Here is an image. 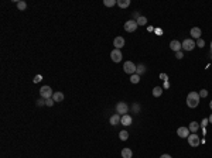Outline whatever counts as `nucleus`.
<instances>
[{
  "label": "nucleus",
  "mask_w": 212,
  "mask_h": 158,
  "mask_svg": "<svg viewBox=\"0 0 212 158\" xmlns=\"http://www.w3.org/2000/svg\"><path fill=\"white\" fill-rule=\"evenodd\" d=\"M199 104V93L198 92H189L187 96V106L194 109Z\"/></svg>",
  "instance_id": "f257e3e1"
},
{
  "label": "nucleus",
  "mask_w": 212,
  "mask_h": 158,
  "mask_svg": "<svg viewBox=\"0 0 212 158\" xmlns=\"http://www.w3.org/2000/svg\"><path fill=\"white\" fill-rule=\"evenodd\" d=\"M127 111H129V106H127V103L119 102L117 104H116V113H117V114L124 116V114H127Z\"/></svg>",
  "instance_id": "f03ea898"
},
{
  "label": "nucleus",
  "mask_w": 212,
  "mask_h": 158,
  "mask_svg": "<svg viewBox=\"0 0 212 158\" xmlns=\"http://www.w3.org/2000/svg\"><path fill=\"white\" fill-rule=\"evenodd\" d=\"M40 95H41V97H42V99H51V97H52V95H54V92H52V89H51V87L45 85V86H42L40 89Z\"/></svg>",
  "instance_id": "7ed1b4c3"
},
{
  "label": "nucleus",
  "mask_w": 212,
  "mask_h": 158,
  "mask_svg": "<svg viewBox=\"0 0 212 158\" xmlns=\"http://www.w3.org/2000/svg\"><path fill=\"white\" fill-rule=\"evenodd\" d=\"M136 69H137V66L131 62V61H126V62H124V65H123V71L126 72V73H130V75H133V73H136Z\"/></svg>",
  "instance_id": "20e7f679"
},
{
  "label": "nucleus",
  "mask_w": 212,
  "mask_h": 158,
  "mask_svg": "<svg viewBox=\"0 0 212 158\" xmlns=\"http://www.w3.org/2000/svg\"><path fill=\"white\" fill-rule=\"evenodd\" d=\"M137 27H139V24L136 20H129V21H126L124 23V30L127 32H133L137 30Z\"/></svg>",
  "instance_id": "39448f33"
},
{
  "label": "nucleus",
  "mask_w": 212,
  "mask_h": 158,
  "mask_svg": "<svg viewBox=\"0 0 212 158\" xmlns=\"http://www.w3.org/2000/svg\"><path fill=\"white\" fill-rule=\"evenodd\" d=\"M181 45H182V49H185V51H192V49L195 48L196 44L192 41V40L187 38V40H184V41L181 42Z\"/></svg>",
  "instance_id": "423d86ee"
},
{
  "label": "nucleus",
  "mask_w": 212,
  "mask_h": 158,
  "mask_svg": "<svg viewBox=\"0 0 212 158\" xmlns=\"http://www.w3.org/2000/svg\"><path fill=\"white\" fill-rule=\"evenodd\" d=\"M199 142H201V140H199V137H198L195 133L188 135V144H189V147H198Z\"/></svg>",
  "instance_id": "0eeeda50"
},
{
  "label": "nucleus",
  "mask_w": 212,
  "mask_h": 158,
  "mask_svg": "<svg viewBox=\"0 0 212 158\" xmlns=\"http://www.w3.org/2000/svg\"><path fill=\"white\" fill-rule=\"evenodd\" d=\"M110 58H112V61H113V62H120V61H122V58H123L122 51L114 48L113 51L110 52Z\"/></svg>",
  "instance_id": "6e6552de"
},
{
  "label": "nucleus",
  "mask_w": 212,
  "mask_h": 158,
  "mask_svg": "<svg viewBox=\"0 0 212 158\" xmlns=\"http://www.w3.org/2000/svg\"><path fill=\"white\" fill-rule=\"evenodd\" d=\"M177 135L181 137V138H188V135H189V128H188V127H178Z\"/></svg>",
  "instance_id": "1a4fd4ad"
},
{
  "label": "nucleus",
  "mask_w": 212,
  "mask_h": 158,
  "mask_svg": "<svg viewBox=\"0 0 212 158\" xmlns=\"http://www.w3.org/2000/svg\"><path fill=\"white\" fill-rule=\"evenodd\" d=\"M120 120H122V116L120 114H117V113H114L110 116L109 118V123L112 124V126H117V124H120Z\"/></svg>",
  "instance_id": "9d476101"
},
{
  "label": "nucleus",
  "mask_w": 212,
  "mask_h": 158,
  "mask_svg": "<svg viewBox=\"0 0 212 158\" xmlns=\"http://www.w3.org/2000/svg\"><path fill=\"white\" fill-rule=\"evenodd\" d=\"M113 45L116 49H122V48L124 47V38H123V37H116V38L113 40Z\"/></svg>",
  "instance_id": "9b49d317"
},
{
  "label": "nucleus",
  "mask_w": 212,
  "mask_h": 158,
  "mask_svg": "<svg viewBox=\"0 0 212 158\" xmlns=\"http://www.w3.org/2000/svg\"><path fill=\"white\" fill-rule=\"evenodd\" d=\"M170 48H171L172 51L178 52V51H181L182 45H181V42H179V41H177V40H172L171 42H170Z\"/></svg>",
  "instance_id": "f8f14e48"
},
{
  "label": "nucleus",
  "mask_w": 212,
  "mask_h": 158,
  "mask_svg": "<svg viewBox=\"0 0 212 158\" xmlns=\"http://www.w3.org/2000/svg\"><path fill=\"white\" fill-rule=\"evenodd\" d=\"M120 123H122L123 126H130L131 123H133V118H131L130 114H124V116H122Z\"/></svg>",
  "instance_id": "ddd939ff"
},
{
  "label": "nucleus",
  "mask_w": 212,
  "mask_h": 158,
  "mask_svg": "<svg viewBox=\"0 0 212 158\" xmlns=\"http://www.w3.org/2000/svg\"><path fill=\"white\" fill-rule=\"evenodd\" d=\"M201 34H202V31H201V28L199 27H192L191 28V35H192V38H201Z\"/></svg>",
  "instance_id": "4468645a"
},
{
  "label": "nucleus",
  "mask_w": 212,
  "mask_h": 158,
  "mask_svg": "<svg viewBox=\"0 0 212 158\" xmlns=\"http://www.w3.org/2000/svg\"><path fill=\"white\" fill-rule=\"evenodd\" d=\"M120 154H122V158H131V157H133V151H131L129 147L123 148Z\"/></svg>",
  "instance_id": "2eb2a0df"
},
{
  "label": "nucleus",
  "mask_w": 212,
  "mask_h": 158,
  "mask_svg": "<svg viewBox=\"0 0 212 158\" xmlns=\"http://www.w3.org/2000/svg\"><path fill=\"white\" fill-rule=\"evenodd\" d=\"M64 93L62 92H54V95H52V99H54V102H62L64 100Z\"/></svg>",
  "instance_id": "dca6fc26"
},
{
  "label": "nucleus",
  "mask_w": 212,
  "mask_h": 158,
  "mask_svg": "<svg viewBox=\"0 0 212 158\" xmlns=\"http://www.w3.org/2000/svg\"><path fill=\"white\" fill-rule=\"evenodd\" d=\"M117 6L120 8H126L130 6V0H117Z\"/></svg>",
  "instance_id": "f3484780"
},
{
  "label": "nucleus",
  "mask_w": 212,
  "mask_h": 158,
  "mask_svg": "<svg viewBox=\"0 0 212 158\" xmlns=\"http://www.w3.org/2000/svg\"><path fill=\"white\" fill-rule=\"evenodd\" d=\"M161 95H163V87L155 86L154 89H153V96H154V97H158V96H161Z\"/></svg>",
  "instance_id": "a211bd4d"
},
{
  "label": "nucleus",
  "mask_w": 212,
  "mask_h": 158,
  "mask_svg": "<svg viewBox=\"0 0 212 158\" xmlns=\"http://www.w3.org/2000/svg\"><path fill=\"white\" fill-rule=\"evenodd\" d=\"M188 128H189V131H192V133H195L196 130L199 128V124H198L196 121H191V123H189V127H188Z\"/></svg>",
  "instance_id": "6ab92c4d"
},
{
  "label": "nucleus",
  "mask_w": 212,
  "mask_h": 158,
  "mask_svg": "<svg viewBox=\"0 0 212 158\" xmlns=\"http://www.w3.org/2000/svg\"><path fill=\"white\" fill-rule=\"evenodd\" d=\"M119 138H120L122 141H126V140L129 138V133H127L126 130H123V131H120V133H119Z\"/></svg>",
  "instance_id": "aec40b11"
},
{
  "label": "nucleus",
  "mask_w": 212,
  "mask_h": 158,
  "mask_svg": "<svg viewBox=\"0 0 212 158\" xmlns=\"http://www.w3.org/2000/svg\"><path fill=\"white\" fill-rule=\"evenodd\" d=\"M130 82L131 83H139L140 82V75H137V73H133L130 76Z\"/></svg>",
  "instance_id": "412c9836"
},
{
  "label": "nucleus",
  "mask_w": 212,
  "mask_h": 158,
  "mask_svg": "<svg viewBox=\"0 0 212 158\" xmlns=\"http://www.w3.org/2000/svg\"><path fill=\"white\" fill-rule=\"evenodd\" d=\"M144 72H146V66H144V65H137L136 73H137V75H143Z\"/></svg>",
  "instance_id": "4be33fe9"
},
{
  "label": "nucleus",
  "mask_w": 212,
  "mask_h": 158,
  "mask_svg": "<svg viewBox=\"0 0 212 158\" xmlns=\"http://www.w3.org/2000/svg\"><path fill=\"white\" fill-rule=\"evenodd\" d=\"M25 7H27V3H25V1H23V0L17 1V8H18V10H25Z\"/></svg>",
  "instance_id": "5701e85b"
},
{
  "label": "nucleus",
  "mask_w": 212,
  "mask_h": 158,
  "mask_svg": "<svg viewBox=\"0 0 212 158\" xmlns=\"http://www.w3.org/2000/svg\"><path fill=\"white\" fill-rule=\"evenodd\" d=\"M103 4L107 6V7H112V6H114V4H117V1H116V0H105Z\"/></svg>",
  "instance_id": "b1692460"
},
{
  "label": "nucleus",
  "mask_w": 212,
  "mask_h": 158,
  "mask_svg": "<svg viewBox=\"0 0 212 158\" xmlns=\"http://www.w3.org/2000/svg\"><path fill=\"white\" fill-rule=\"evenodd\" d=\"M136 21H137V24H139V25H146V24H147V18H146V17H143V16H140L139 20H136Z\"/></svg>",
  "instance_id": "393cba45"
},
{
  "label": "nucleus",
  "mask_w": 212,
  "mask_h": 158,
  "mask_svg": "<svg viewBox=\"0 0 212 158\" xmlns=\"http://www.w3.org/2000/svg\"><path fill=\"white\" fill-rule=\"evenodd\" d=\"M206 96H208V90L201 89V90H199V97H206Z\"/></svg>",
  "instance_id": "a878e982"
},
{
  "label": "nucleus",
  "mask_w": 212,
  "mask_h": 158,
  "mask_svg": "<svg viewBox=\"0 0 212 158\" xmlns=\"http://www.w3.org/2000/svg\"><path fill=\"white\" fill-rule=\"evenodd\" d=\"M54 99H52V97H51V99H45V104H47V106H49V107H51V106H54Z\"/></svg>",
  "instance_id": "bb28decb"
},
{
  "label": "nucleus",
  "mask_w": 212,
  "mask_h": 158,
  "mask_svg": "<svg viewBox=\"0 0 212 158\" xmlns=\"http://www.w3.org/2000/svg\"><path fill=\"white\" fill-rule=\"evenodd\" d=\"M205 45V41L202 38H199L198 41H196V47H199V48H202Z\"/></svg>",
  "instance_id": "cd10ccee"
},
{
  "label": "nucleus",
  "mask_w": 212,
  "mask_h": 158,
  "mask_svg": "<svg viewBox=\"0 0 212 158\" xmlns=\"http://www.w3.org/2000/svg\"><path fill=\"white\" fill-rule=\"evenodd\" d=\"M41 79H42V75H35V78L33 80H34V83H38V82H41Z\"/></svg>",
  "instance_id": "c85d7f7f"
},
{
  "label": "nucleus",
  "mask_w": 212,
  "mask_h": 158,
  "mask_svg": "<svg viewBox=\"0 0 212 158\" xmlns=\"http://www.w3.org/2000/svg\"><path fill=\"white\" fill-rule=\"evenodd\" d=\"M175 58H177V59H182V58H184V54H182L181 51H178V52H175Z\"/></svg>",
  "instance_id": "c756f323"
},
{
  "label": "nucleus",
  "mask_w": 212,
  "mask_h": 158,
  "mask_svg": "<svg viewBox=\"0 0 212 158\" xmlns=\"http://www.w3.org/2000/svg\"><path fill=\"white\" fill-rule=\"evenodd\" d=\"M42 104H45V99H42V97H41V99H38V100H37V106H42Z\"/></svg>",
  "instance_id": "7c9ffc66"
},
{
  "label": "nucleus",
  "mask_w": 212,
  "mask_h": 158,
  "mask_svg": "<svg viewBox=\"0 0 212 158\" xmlns=\"http://www.w3.org/2000/svg\"><path fill=\"white\" fill-rule=\"evenodd\" d=\"M160 78L163 79V80H165V82H167V79H168V76H167L165 73H160Z\"/></svg>",
  "instance_id": "2f4dec72"
},
{
  "label": "nucleus",
  "mask_w": 212,
  "mask_h": 158,
  "mask_svg": "<svg viewBox=\"0 0 212 158\" xmlns=\"http://www.w3.org/2000/svg\"><path fill=\"white\" fill-rule=\"evenodd\" d=\"M133 109H134V111H136V113H139V111H140L139 104H133Z\"/></svg>",
  "instance_id": "473e14b6"
},
{
  "label": "nucleus",
  "mask_w": 212,
  "mask_h": 158,
  "mask_svg": "<svg viewBox=\"0 0 212 158\" xmlns=\"http://www.w3.org/2000/svg\"><path fill=\"white\" fill-rule=\"evenodd\" d=\"M160 158H172V157H171V155H168V154H163Z\"/></svg>",
  "instance_id": "72a5a7b5"
},
{
  "label": "nucleus",
  "mask_w": 212,
  "mask_h": 158,
  "mask_svg": "<svg viewBox=\"0 0 212 158\" xmlns=\"http://www.w3.org/2000/svg\"><path fill=\"white\" fill-rule=\"evenodd\" d=\"M164 87H165V89H168V87H170V83H168V80L164 83Z\"/></svg>",
  "instance_id": "f704fd0d"
},
{
  "label": "nucleus",
  "mask_w": 212,
  "mask_h": 158,
  "mask_svg": "<svg viewBox=\"0 0 212 158\" xmlns=\"http://www.w3.org/2000/svg\"><path fill=\"white\" fill-rule=\"evenodd\" d=\"M133 17H134V18H137V20H139V13H134V14H133Z\"/></svg>",
  "instance_id": "c9c22d12"
},
{
  "label": "nucleus",
  "mask_w": 212,
  "mask_h": 158,
  "mask_svg": "<svg viewBox=\"0 0 212 158\" xmlns=\"http://www.w3.org/2000/svg\"><path fill=\"white\" fill-rule=\"evenodd\" d=\"M208 121H209V120H208V118H204V121H202V124H204V126H205V124H206V123H208Z\"/></svg>",
  "instance_id": "e433bc0d"
},
{
  "label": "nucleus",
  "mask_w": 212,
  "mask_h": 158,
  "mask_svg": "<svg viewBox=\"0 0 212 158\" xmlns=\"http://www.w3.org/2000/svg\"><path fill=\"white\" fill-rule=\"evenodd\" d=\"M208 120H209V123H212V113H211V116H209V118H208Z\"/></svg>",
  "instance_id": "4c0bfd02"
},
{
  "label": "nucleus",
  "mask_w": 212,
  "mask_h": 158,
  "mask_svg": "<svg viewBox=\"0 0 212 158\" xmlns=\"http://www.w3.org/2000/svg\"><path fill=\"white\" fill-rule=\"evenodd\" d=\"M209 107H211V110H212V100L209 102Z\"/></svg>",
  "instance_id": "58836bf2"
},
{
  "label": "nucleus",
  "mask_w": 212,
  "mask_h": 158,
  "mask_svg": "<svg viewBox=\"0 0 212 158\" xmlns=\"http://www.w3.org/2000/svg\"><path fill=\"white\" fill-rule=\"evenodd\" d=\"M211 49H212V41H211Z\"/></svg>",
  "instance_id": "ea45409f"
}]
</instances>
